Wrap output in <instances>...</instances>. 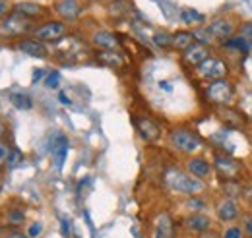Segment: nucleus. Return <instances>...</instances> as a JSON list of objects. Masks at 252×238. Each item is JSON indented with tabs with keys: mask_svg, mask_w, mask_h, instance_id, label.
<instances>
[{
	"mask_svg": "<svg viewBox=\"0 0 252 238\" xmlns=\"http://www.w3.org/2000/svg\"><path fill=\"white\" fill-rule=\"evenodd\" d=\"M163 182L171 192L183 194V196H189V198L190 196H200L206 188L202 180H198L192 175H187L179 169H167L163 173Z\"/></svg>",
	"mask_w": 252,
	"mask_h": 238,
	"instance_id": "obj_1",
	"label": "nucleus"
},
{
	"mask_svg": "<svg viewBox=\"0 0 252 238\" xmlns=\"http://www.w3.org/2000/svg\"><path fill=\"white\" fill-rule=\"evenodd\" d=\"M206 99L212 103V105H218V107H227L233 97H235V88L233 84L227 80V78H221V80H214L206 86L204 91Z\"/></svg>",
	"mask_w": 252,
	"mask_h": 238,
	"instance_id": "obj_2",
	"label": "nucleus"
},
{
	"mask_svg": "<svg viewBox=\"0 0 252 238\" xmlns=\"http://www.w3.org/2000/svg\"><path fill=\"white\" fill-rule=\"evenodd\" d=\"M169 142H171V146L177 149V151H181V153H189V155L202 148V140H200V136L194 134V132L189 130V128H175V130H171V134H169Z\"/></svg>",
	"mask_w": 252,
	"mask_h": 238,
	"instance_id": "obj_3",
	"label": "nucleus"
},
{
	"mask_svg": "<svg viewBox=\"0 0 252 238\" xmlns=\"http://www.w3.org/2000/svg\"><path fill=\"white\" fill-rule=\"evenodd\" d=\"M196 72H198L200 78H204V80H208V82H214V80L225 78V74H227V64H225L223 60L216 59V57H210V59L204 60V62L196 68Z\"/></svg>",
	"mask_w": 252,
	"mask_h": 238,
	"instance_id": "obj_4",
	"label": "nucleus"
},
{
	"mask_svg": "<svg viewBox=\"0 0 252 238\" xmlns=\"http://www.w3.org/2000/svg\"><path fill=\"white\" fill-rule=\"evenodd\" d=\"M214 169L223 180H241V165L227 155L214 157Z\"/></svg>",
	"mask_w": 252,
	"mask_h": 238,
	"instance_id": "obj_5",
	"label": "nucleus"
},
{
	"mask_svg": "<svg viewBox=\"0 0 252 238\" xmlns=\"http://www.w3.org/2000/svg\"><path fill=\"white\" fill-rule=\"evenodd\" d=\"M30 28H32L30 18H24V16H20V14H12V16H8V18L2 22L0 33L6 35V37H18V35L30 31Z\"/></svg>",
	"mask_w": 252,
	"mask_h": 238,
	"instance_id": "obj_6",
	"label": "nucleus"
},
{
	"mask_svg": "<svg viewBox=\"0 0 252 238\" xmlns=\"http://www.w3.org/2000/svg\"><path fill=\"white\" fill-rule=\"evenodd\" d=\"M216 215L221 223H233L241 217V206L237 200L231 198H223L221 202H218L216 206Z\"/></svg>",
	"mask_w": 252,
	"mask_h": 238,
	"instance_id": "obj_7",
	"label": "nucleus"
},
{
	"mask_svg": "<svg viewBox=\"0 0 252 238\" xmlns=\"http://www.w3.org/2000/svg\"><path fill=\"white\" fill-rule=\"evenodd\" d=\"M206 30H208V33H210L214 39H220V41H227V39H231L233 35H237L235 24H233L231 20H225V18L214 20Z\"/></svg>",
	"mask_w": 252,
	"mask_h": 238,
	"instance_id": "obj_8",
	"label": "nucleus"
},
{
	"mask_svg": "<svg viewBox=\"0 0 252 238\" xmlns=\"http://www.w3.org/2000/svg\"><path fill=\"white\" fill-rule=\"evenodd\" d=\"M64 33H66V26L64 24H61V22H47L45 26L35 30V37L41 43H45V41H59Z\"/></svg>",
	"mask_w": 252,
	"mask_h": 238,
	"instance_id": "obj_9",
	"label": "nucleus"
},
{
	"mask_svg": "<svg viewBox=\"0 0 252 238\" xmlns=\"http://www.w3.org/2000/svg\"><path fill=\"white\" fill-rule=\"evenodd\" d=\"M185 227H187L189 233L200 237V235H204V233L210 231L212 219H210L208 215H204V213H190L189 217L185 219Z\"/></svg>",
	"mask_w": 252,
	"mask_h": 238,
	"instance_id": "obj_10",
	"label": "nucleus"
},
{
	"mask_svg": "<svg viewBox=\"0 0 252 238\" xmlns=\"http://www.w3.org/2000/svg\"><path fill=\"white\" fill-rule=\"evenodd\" d=\"M210 59V51H208V47L206 45H202V43H194V45H190L189 49L183 53V60H185V64H189L192 68H198L204 60Z\"/></svg>",
	"mask_w": 252,
	"mask_h": 238,
	"instance_id": "obj_11",
	"label": "nucleus"
},
{
	"mask_svg": "<svg viewBox=\"0 0 252 238\" xmlns=\"http://www.w3.org/2000/svg\"><path fill=\"white\" fill-rule=\"evenodd\" d=\"M154 238H175V221L165 211L156 219L154 225Z\"/></svg>",
	"mask_w": 252,
	"mask_h": 238,
	"instance_id": "obj_12",
	"label": "nucleus"
},
{
	"mask_svg": "<svg viewBox=\"0 0 252 238\" xmlns=\"http://www.w3.org/2000/svg\"><path fill=\"white\" fill-rule=\"evenodd\" d=\"M55 10L63 20L72 22L82 14V4H80V0H57Z\"/></svg>",
	"mask_w": 252,
	"mask_h": 238,
	"instance_id": "obj_13",
	"label": "nucleus"
},
{
	"mask_svg": "<svg viewBox=\"0 0 252 238\" xmlns=\"http://www.w3.org/2000/svg\"><path fill=\"white\" fill-rule=\"evenodd\" d=\"M136 128L146 142H158V138L161 136L159 126L152 119H136Z\"/></svg>",
	"mask_w": 252,
	"mask_h": 238,
	"instance_id": "obj_14",
	"label": "nucleus"
},
{
	"mask_svg": "<svg viewBox=\"0 0 252 238\" xmlns=\"http://www.w3.org/2000/svg\"><path fill=\"white\" fill-rule=\"evenodd\" d=\"M187 171H189V175L196 177L198 180H204L212 173V165L204 157H192L187 161Z\"/></svg>",
	"mask_w": 252,
	"mask_h": 238,
	"instance_id": "obj_15",
	"label": "nucleus"
},
{
	"mask_svg": "<svg viewBox=\"0 0 252 238\" xmlns=\"http://www.w3.org/2000/svg\"><path fill=\"white\" fill-rule=\"evenodd\" d=\"M18 49L30 57H35V59H45L47 57V47L39 41V39H24L18 43Z\"/></svg>",
	"mask_w": 252,
	"mask_h": 238,
	"instance_id": "obj_16",
	"label": "nucleus"
},
{
	"mask_svg": "<svg viewBox=\"0 0 252 238\" xmlns=\"http://www.w3.org/2000/svg\"><path fill=\"white\" fill-rule=\"evenodd\" d=\"M94 43L101 51H117L119 53V49H121L119 39L109 31H97L94 35Z\"/></svg>",
	"mask_w": 252,
	"mask_h": 238,
	"instance_id": "obj_17",
	"label": "nucleus"
},
{
	"mask_svg": "<svg viewBox=\"0 0 252 238\" xmlns=\"http://www.w3.org/2000/svg\"><path fill=\"white\" fill-rule=\"evenodd\" d=\"M221 120H223V124L227 126V128H241L243 124H245V117L239 113V111H235V109H229V107H221V113H220Z\"/></svg>",
	"mask_w": 252,
	"mask_h": 238,
	"instance_id": "obj_18",
	"label": "nucleus"
},
{
	"mask_svg": "<svg viewBox=\"0 0 252 238\" xmlns=\"http://www.w3.org/2000/svg\"><path fill=\"white\" fill-rule=\"evenodd\" d=\"M66 153H68V140L64 136H57V142L53 144V157H55V165L59 171L63 169Z\"/></svg>",
	"mask_w": 252,
	"mask_h": 238,
	"instance_id": "obj_19",
	"label": "nucleus"
},
{
	"mask_svg": "<svg viewBox=\"0 0 252 238\" xmlns=\"http://www.w3.org/2000/svg\"><path fill=\"white\" fill-rule=\"evenodd\" d=\"M194 43H196V39H194L192 31H177L173 35V49H177L181 53H185L190 45H194Z\"/></svg>",
	"mask_w": 252,
	"mask_h": 238,
	"instance_id": "obj_20",
	"label": "nucleus"
},
{
	"mask_svg": "<svg viewBox=\"0 0 252 238\" xmlns=\"http://www.w3.org/2000/svg\"><path fill=\"white\" fill-rule=\"evenodd\" d=\"M14 14H20L24 18H35L41 14V6L35 2H20L14 6Z\"/></svg>",
	"mask_w": 252,
	"mask_h": 238,
	"instance_id": "obj_21",
	"label": "nucleus"
},
{
	"mask_svg": "<svg viewBox=\"0 0 252 238\" xmlns=\"http://www.w3.org/2000/svg\"><path fill=\"white\" fill-rule=\"evenodd\" d=\"M241 194H243L241 180H223V196L225 198L237 200V198H241Z\"/></svg>",
	"mask_w": 252,
	"mask_h": 238,
	"instance_id": "obj_22",
	"label": "nucleus"
},
{
	"mask_svg": "<svg viewBox=\"0 0 252 238\" xmlns=\"http://www.w3.org/2000/svg\"><path fill=\"white\" fill-rule=\"evenodd\" d=\"M97 59H99L101 64L111 66V68H119V66H123V57H121L117 51H101V53L97 55Z\"/></svg>",
	"mask_w": 252,
	"mask_h": 238,
	"instance_id": "obj_23",
	"label": "nucleus"
},
{
	"mask_svg": "<svg viewBox=\"0 0 252 238\" xmlns=\"http://www.w3.org/2000/svg\"><path fill=\"white\" fill-rule=\"evenodd\" d=\"M223 47H225V49H233V51H239L241 55H243V53L247 55V53H251V51H252L251 47H249V43H247L243 37H239V35H233L231 39L223 41Z\"/></svg>",
	"mask_w": 252,
	"mask_h": 238,
	"instance_id": "obj_24",
	"label": "nucleus"
},
{
	"mask_svg": "<svg viewBox=\"0 0 252 238\" xmlns=\"http://www.w3.org/2000/svg\"><path fill=\"white\" fill-rule=\"evenodd\" d=\"M10 103H12L16 109H20V111H30L33 107L32 97L26 95V93H12V95H10Z\"/></svg>",
	"mask_w": 252,
	"mask_h": 238,
	"instance_id": "obj_25",
	"label": "nucleus"
},
{
	"mask_svg": "<svg viewBox=\"0 0 252 238\" xmlns=\"http://www.w3.org/2000/svg\"><path fill=\"white\" fill-rule=\"evenodd\" d=\"M181 20H183L187 26H192V24L202 22L204 16H202L200 12H196V10H192V8H183V10H181Z\"/></svg>",
	"mask_w": 252,
	"mask_h": 238,
	"instance_id": "obj_26",
	"label": "nucleus"
},
{
	"mask_svg": "<svg viewBox=\"0 0 252 238\" xmlns=\"http://www.w3.org/2000/svg\"><path fill=\"white\" fill-rule=\"evenodd\" d=\"M206 200H202L200 196H190L189 200H187V209H189L190 213H202L204 209H206Z\"/></svg>",
	"mask_w": 252,
	"mask_h": 238,
	"instance_id": "obj_27",
	"label": "nucleus"
},
{
	"mask_svg": "<svg viewBox=\"0 0 252 238\" xmlns=\"http://www.w3.org/2000/svg\"><path fill=\"white\" fill-rule=\"evenodd\" d=\"M154 43L161 47V49H167V47H173V35L167 33V31H159L154 35Z\"/></svg>",
	"mask_w": 252,
	"mask_h": 238,
	"instance_id": "obj_28",
	"label": "nucleus"
},
{
	"mask_svg": "<svg viewBox=\"0 0 252 238\" xmlns=\"http://www.w3.org/2000/svg\"><path fill=\"white\" fill-rule=\"evenodd\" d=\"M221 238H245V231H243L241 225H229V227L223 231Z\"/></svg>",
	"mask_w": 252,
	"mask_h": 238,
	"instance_id": "obj_29",
	"label": "nucleus"
},
{
	"mask_svg": "<svg viewBox=\"0 0 252 238\" xmlns=\"http://www.w3.org/2000/svg\"><path fill=\"white\" fill-rule=\"evenodd\" d=\"M241 227L245 231V237H252V211H247V213H241Z\"/></svg>",
	"mask_w": 252,
	"mask_h": 238,
	"instance_id": "obj_30",
	"label": "nucleus"
},
{
	"mask_svg": "<svg viewBox=\"0 0 252 238\" xmlns=\"http://www.w3.org/2000/svg\"><path fill=\"white\" fill-rule=\"evenodd\" d=\"M239 37H243L247 43H249V47L252 49V22H247V24H243L241 28H239V33H237Z\"/></svg>",
	"mask_w": 252,
	"mask_h": 238,
	"instance_id": "obj_31",
	"label": "nucleus"
},
{
	"mask_svg": "<svg viewBox=\"0 0 252 238\" xmlns=\"http://www.w3.org/2000/svg\"><path fill=\"white\" fill-rule=\"evenodd\" d=\"M45 86L49 88V89H59V86H61V74L55 70V72H51L49 76H47V80H45Z\"/></svg>",
	"mask_w": 252,
	"mask_h": 238,
	"instance_id": "obj_32",
	"label": "nucleus"
},
{
	"mask_svg": "<svg viewBox=\"0 0 252 238\" xmlns=\"http://www.w3.org/2000/svg\"><path fill=\"white\" fill-rule=\"evenodd\" d=\"M8 221H10V225L18 227V225H22V223L26 221V215H24V211H22V209H14V211H10Z\"/></svg>",
	"mask_w": 252,
	"mask_h": 238,
	"instance_id": "obj_33",
	"label": "nucleus"
},
{
	"mask_svg": "<svg viewBox=\"0 0 252 238\" xmlns=\"http://www.w3.org/2000/svg\"><path fill=\"white\" fill-rule=\"evenodd\" d=\"M194 33V39H196V43H202V45H206L208 47V43H212V35L208 33V30H196L192 31Z\"/></svg>",
	"mask_w": 252,
	"mask_h": 238,
	"instance_id": "obj_34",
	"label": "nucleus"
},
{
	"mask_svg": "<svg viewBox=\"0 0 252 238\" xmlns=\"http://www.w3.org/2000/svg\"><path fill=\"white\" fill-rule=\"evenodd\" d=\"M10 155H12L10 146H8L6 142H0V165H6L8 159H10Z\"/></svg>",
	"mask_w": 252,
	"mask_h": 238,
	"instance_id": "obj_35",
	"label": "nucleus"
},
{
	"mask_svg": "<svg viewBox=\"0 0 252 238\" xmlns=\"http://www.w3.org/2000/svg\"><path fill=\"white\" fill-rule=\"evenodd\" d=\"M241 198L245 200L247 206L252 208V182L251 184H243V194H241Z\"/></svg>",
	"mask_w": 252,
	"mask_h": 238,
	"instance_id": "obj_36",
	"label": "nucleus"
},
{
	"mask_svg": "<svg viewBox=\"0 0 252 238\" xmlns=\"http://www.w3.org/2000/svg\"><path fill=\"white\" fill-rule=\"evenodd\" d=\"M41 233H43V225H41V223H33L32 227H30V231H28V237L37 238Z\"/></svg>",
	"mask_w": 252,
	"mask_h": 238,
	"instance_id": "obj_37",
	"label": "nucleus"
},
{
	"mask_svg": "<svg viewBox=\"0 0 252 238\" xmlns=\"http://www.w3.org/2000/svg\"><path fill=\"white\" fill-rule=\"evenodd\" d=\"M8 10H10V0H0V18L6 16Z\"/></svg>",
	"mask_w": 252,
	"mask_h": 238,
	"instance_id": "obj_38",
	"label": "nucleus"
},
{
	"mask_svg": "<svg viewBox=\"0 0 252 238\" xmlns=\"http://www.w3.org/2000/svg\"><path fill=\"white\" fill-rule=\"evenodd\" d=\"M43 76H45V72H43V70H35V74H33V84H37Z\"/></svg>",
	"mask_w": 252,
	"mask_h": 238,
	"instance_id": "obj_39",
	"label": "nucleus"
},
{
	"mask_svg": "<svg viewBox=\"0 0 252 238\" xmlns=\"http://www.w3.org/2000/svg\"><path fill=\"white\" fill-rule=\"evenodd\" d=\"M6 238H30V237H28V235H24V233H20V231H16V233L6 235Z\"/></svg>",
	"mask_w": 252,
	"mask_h": 238,
	"instance_id": "obj_40",
	"label": "nucleus"
},
{
	"mask_svg": "<svg viewBox=\"0 0 252 238\" xmlns=\"http://www.w3.org/2000/svg\"><path fill=\"white\" fill-rule=\"evenodd\" d=\"M59 99H61V103H63V105H70V99L66 97V93H63V91H61V95H59Z\"/></svg>",
	"mask_w": 252,
	"mask_h": 238,
	"instance_id": "obj_41",
	"label": "nucleus"
},
{
	"mask_svg": "<svg viewBox=\"0 0 252 238\" xmlns=\"http://www.w3.org/2000/svg\"><path fill=\"white\" fill-rule=\"evenodd\" d=\"M68 231H70V225H68V221L64 219L63 221V235L64 237H68Z\"/></svg>",
	"mask_w": 252,
	"mask_h": 238,
	"instance_id": "obj_42",
	"label": "nucleus"
},
{
	"mask_svg": "<svg viewBox=\"0 0 252 238\" xmlns=\"http://www.w3.org/2000/svg\"><path fill=\"white\" fill-rule=\"evenodd\" d=\"M4 132H6V126H4V122H2V120H0V138H2V136H4Z\"/></svg>",
	"mask_w": 252,
	"mask_h": 238,
	"instance_id": "obj_43",
	"label": "nucleus"
},
{
	"mask_svg": "<svg viewBox=\"0 0 252 238\" xmlns=\"http://www.w3.org/2000/svg\"><path fill=\"white\" fill-rule=\"evenodd\" d=\"M200 238H210V237H208V235L204 233V235H200ZM212 238H218V237H212Z\"/></svg>",
	"mask_w": 252,
	"mask_h": 238,
	"instance_id": "obj_44",
	"label": "nucleus"
},
{
	"mask_svg": "<svg viewBox=\"0 0 252 238\" xmlns=\"http://www.w3.org/2000/svg\"><path fill=\"white\" fill-rule=\"evenodd\" d=\"M245 238H252V237H245Z\"/></svg>",
	"mask_w": 252,
	"mask_h": 238,
	"instance_id": "obj_45",
	"label": "nucleus"
}]
</instances>
